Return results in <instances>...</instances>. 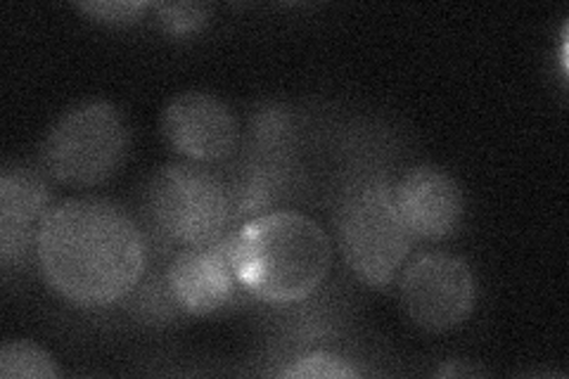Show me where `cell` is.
<instances>
[{
    "instance_id": "obj_14",
    "label": "cell",
    "mask_w": 569,
    "mask_h": 379,
    "mask_svg": "<svg viewBox=\"0 0 569 379\" xmlns=\"http://www.w3.org/2000/svg\"><path fill=\"white\" fill-rule=\"evenodd\" d=\"M150 3L142 0H91V3H79L77 10L91 17V20L107 27H131L142 20Z\"/></svg>"
},
{
    "instance_id": "obj_10",
    "label": "cell",
    "mask_w": 569,
    "mask_h": 379,
    "mask_svg": "<svg viewBox=\"0 0 569 379\" xmlns=\"http://www.w3.org/2000/svg\"><path fill=\"white\" fill-rule=\"evenodd\" d=\"M48 205L50 190L41 173L27 167H6L0 173V261L6 268L22 263L36 247Z\"/></svg>"
},
{
    "instance_id": "obj_11",
    "label": "cell",
    "mask_w": 569,
    "mask_h": 379,
    "mask_svg": "<svg viewBox=\"0 0 569 379\" xmlns=\"http://www.w3.org/2000/svg\"><path fill=\"white\" fill-rule=\"evenodd\" d=\"M0 377L3 379H52L60 368L52 356L27 339L6 341L0 347Z\"/></svg>"
},
{
    "instance_id": "obj_12",
    "label": "cell",
    "mask_w": 569,
    "mask_h": 379,
    "mask_svg": "<svg viewBox=\"0 0 569 379\" xmlns=\"http://www.w3.org/2000/svg\"><path fill=\"white\" fill-rule=\"evenodd\" d=\"M157 24L171 36H188L200 31L211 17V6L207 3H152Z\"/></svg>"
},
{
    "instance_id": "obj_3",
    "label": "cell",
    "mask_w": 569,
    "mask_h": 379,
    "mask_svg": "<svg viewBox=\"0 0 569 379\" xmlns=\"http://www.w3.org/2000/svg\"><path fill=\"white\" fill-rule=\"evenodd\" d=\"M129 154V123L112 102L86 100L67 110L41 146L46 171L71 188L110 180Z\"/></svg>"
},
{
    "instance_id": "obj_4",
    "label": "cell",
    "mask_w": 569,
    "mask_h": 379,
    "mask_svg": "<svg viewBox=\"0 0 569 379\" xmlns=\"http://www.w3.org/2000/svg\"><path fill=\"white\" fill-rule=\"evenodd\" d=\"M337 238L349 268L372 287H387L406 263L413 232L406 228L385 180H363L337 209Z\"/></svg>"
},
{
    "instance_id": "obj_9",
    "label": "cell",
    "mask_w": 569,
    "mask_h": 379,
    "mask_svg": "<svg viewBox=\"0 0 569 379\" xmlns=\"http://www.w3.org/2000/svg\"><path fill=\"white\" fill-rule=\"evenodd\" d=\"M167 282L181 311L190 316L219 311L240 285L230 263L228 238L207 247H183L167 268Z\"/></svg>"
},
{
    "instance_id": "obj_6",
    "label": "cell",
    "mask_w": 569,
    "mask_h": 379,
    "mask_svg": "<svg viewBox=\"0 0 569 379\" xmlns=\"http://www.w3.org/2000/svg\"><path fill=\"white\" fill-rule=\"evenodd\" d=\"M477 301L472 268L447 251H427L406 266L401 303L420 330L447 332L468 320Z\"/></svg>"
},
{
    "instance_id": "obj_1",
    "label": "cell",
    "mask_w": 569,
    "mask_h": 379,
    "mask_svg": "<svg viewBox=\"0 0 569 379\" xmlns=\"http://www.w3.org/2000/svg\"><path fill=\"white\" fill-rule=\"evenodd\" d=\"M36 255L52 290L83 309L127 299L148 268V245L138 223L121 207L93 197L50 207Z\"/></svg>"
},
{
    "instance_id": "obj_8",
    "label": "cell",
    "mask_w": 569,
    "mask_h": 379,
    "mask_svg": "<svg viewBox=\"0 0 569 379\" xmlns=\"http://www.w3.org/2000/svg\"><path fill=\"white\" fill-rule=\"evenodd\" d=\"M395 202L413 238L447 240L460 228L466 200L456 178L437 167H416L395 186Z\"/></svg>"
},
{
    "instance_id": "obj_13",
    "label": "cell",
    "mask_w": 569,
    "mask_h": 379,
    "mask_svg": "<svg viewBox=\"0 0 569 379\" xmlns=\"http://www.w3.org/2000/svg\"><path fill=\"white\" fill-rule=\"evenodd\" d=\"M280 377H292V379H351L359 372H356L345 358L328 353V351H316L309 356H301L292 360V366L282 368L278 372Z\"/></svg>"
},
{
    "instance_id": "obj_7",
    "label": "cell",
    "mask_w": 569,
    "mask_h": 379,
    "mask_svg": "<svg viewBox=\"0 0 569 379\" xmlns=\"http://www.w3.org/2000/svg\"><path fill=\"white\" fill-rule=\"evenodd\" d=\"M162 133L173 152L198 164H213L236 152L240 126L221 98L188 90L164 107Z\"/></svg>"
},
{
    "instance_id": "obj_2",
    "label": "cell",
    "mask_w": 569,
    "mask_h": 379,
    "mask_svg": "<svg viewBox=\"0 0 569 379\" xmlns=\"http://www.w3.org/2000/svg\"><path fill=\"white\" fill-rule=\"evenodd\" d=\"M230 263L247 292L295 303L323 285L332 266L326 230L299 211L261 213L228 238Z\"/></svg>"
},
{
    "instance_id": "obj_5",
    "label": "cell",
    "mask_w": 569,
    "mask_h": 379,
    "mask_svg": "<svg viewBox=\"0 0 569 379\" xmlns=\"http://www.w3.org/2000/svg\"><path fill=\"white\" fill-rule=\"evenodd\" d=\"M146 211L164 240L181 247H207L223 238L230 200L221 180L202 167L169 164L152 176Z\"/></svg>"
}]
</instances>
